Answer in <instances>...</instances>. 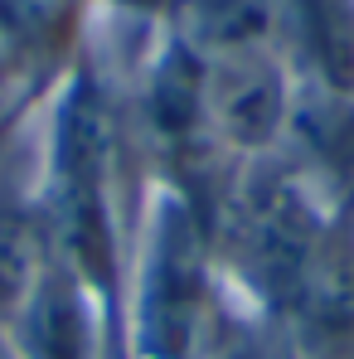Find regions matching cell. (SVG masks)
Instances as JSON below:
<instances>
[{
    "label": "cell",
    "mask_w": 354,
    "mask_h": 359,
    "mask_svg": "<svg viewBox=\"0 0 354 359\" xmlns=\"http://www.w3.org/2000/svg\"><path fill=\"white\" fill-rule=\"evenodd\" d=\"M146 189L117 83L88 49L34 112V194L49 262L73 272L112 311Z\"/></svg>",
    "instance_id": "6da1fadb"
},
{
    "label": "cell",
    "mask_w": 354,
    "mask_h": 359,
    "mask_svg": "<svg viewBox=\"0 0 354 359\" xmlns=\"http://www.w3.org/2000/svg\"><path fill=\"white\" fill-rule=\"evenodd\" d=\"M204 68V112L214 141L243 161H262L282 146L296 107V78L282 54H243V59L199 63Z\"/></svg>",
    "instance_id": "5b68a950"
},
{
    "label": "cell",
    "mask_w": 354,
    "mask_h": 359,
    "mask_svg": "<svg viewBox=\"0 0 354 359\" xmlns=\"http://www.w3.org/2000/svg\"><path fill=\"white\" fill-rule=\"evenodd\" d=\"M335 219L340 214H330L277 156L243 161L209 219L214 262L238 306L272 325Z\"/></svg>",
    "instance_id": "3957f363"
},
{
    "label": "cell",
    "mask_w": 354,
    "mask_h": 359,
    "mask_svg": "<svg viewBox=\"0 0 354 359\" xmlns=\"http://www.w3.org/2000/svg\"><path fill=\"white\" fill-rule=\"evenodd\" d=\"M0 359H20V350H15V340H10L5 325H0Z\"/></svg>",
    "instance_id": "7c38bea8"
},
{
    "label": "cell",
    "mask_w": 354,
    "mask_h": 359,
    "mask_svg": "<svg viewBox=\"0 0 354 359\" xmlns=\"http://www.w3.org/2000/svg\"><path fill=\"white\" fill-rule=\"evenodd\" d=\"M97 0H0V63L44 102L93 49Z\"/></svg>",
    "instance_id": "8992f818"
},
{
    "label": "cell",
    "mask_w": 354,
    "mask_h": 359,
    "mask_svg": "<svg viewBox=\"0 0 354 359\" xmlns=\"http://www.w3.org/2000/svg\"><path fill=\"white\" fill-rule=\"evenodd\" d=\"M165 34L199 63L282 54V0H170Z\"/></svg>",
    "instance_id": "9c48e42d"
},
{
    "label": "cell",
    "mask_w": 354,
    "mask_h": 359,
    "mask_svg": "<svg viewBox=\"0 0 354 359\" xmlns=\"http://www.w3.org/2000/svg\"><path fill=\"white\" fill-rule=\"evenodd\" d=\"M282 59L296 88L354 102V0H282Z\"/></svg>",
    "instance_id": "ba28073f"
},
{
    "label": "cell",
    "mask_w": 354,
    "mask_h": 359,
    "mask_svg": "<svg viewBox=\"0 0 354 359\" xmlns=\"http://www.w3.org/2000/svg\"><path fill=\"white\" fill-rule=\"evenodd\" d=\"M34 112L0 141V325L15 320V311L29 301L34 282L49 267L34 194Z\"/></svg>",
    "instance_id": "52a82bcc"
},
{
    "label": "cell",
    "mask_w": 354,
    "mask_h": 359,
    "mask_svg": "<svg viewBox=\"0 0 354 359\" xmlns=\"http://www.w3.org/2000/svg\"><path fill=\"white\" fill-rule=\"evenodd\" d=\"M34 107H39V102H34V97L10 78V68L0 63V136H5V131H15L20 121L34 112Z\"/></svg>",
    "instance_id": "8fae6325"
},
{
    "label": "cell",
    "mask_w": 354,
    "mask_h": 359,
    "mask_svg": "<svg viewBox=\"0 0 354 359\" xmlns=\"http://www.w3.org/2000/svg\"><path fill=\"white\" fill-rule=\"evenodd\" d=\"M272 335L287 359H354V214H340L315 243Z\"/></svg>",
    "instance_id": "277c9868"
},
{
    "label": "cell",
    "mask_w": 354,
    "mask_h": 359,
    "mask_svg": "<svg viewBox=\"0 0 354 359\" xmlns=\"http://www.w3.org/2000/svg\"><path fill=\"white\" fill-rule=\"evenodd\" d=\"M5 136H10V131H5ZM5 136H0V141H5Z\"/></svg>",
    "instance_id": "4fadbf2b"
},
{
    "label": "cell",
    "mask_w": 354,
    "mask_h": 359,
    "mask_svg": "<svg viewBox=\"0 0 354 359\" xmlns=\"http://www.w3.org/2000/svg\"><path fill=\"white\" fill-rule=\"evenodd\" d=\"M209 359H287V355H282V345H277L272 325H267V320H257L252 311H243V316L233 320V330L209 350Z\"/></svg>",
    "instance_id": "30bf717a"
},
{
    "label": "cell",
    "mask_w": 354,
    "mask_h": 359,
    "mask_svg": "<svg viewBox=\"0 0 354 359\" xmlns=\"http://www.w3.org/2000/svg\"><path fill=\"white\" fill-rule=\"evenodd\" d=\"M247 306L229 292L209 224L170 189H146L117 297L126 359H209Z\"/></svg>",
    "instance_id": "7a4b0ae2"
}]
</instances>
